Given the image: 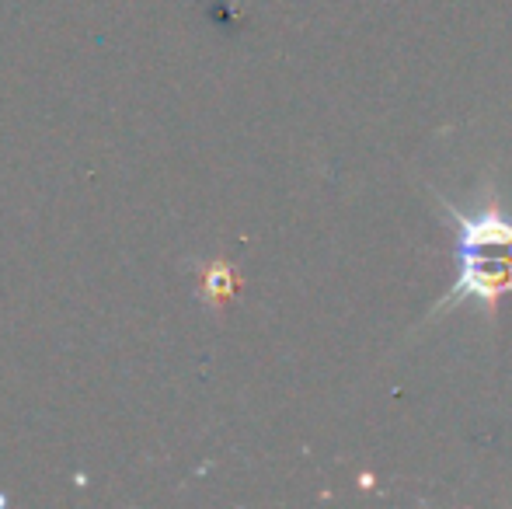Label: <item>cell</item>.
Here are the masks:
<instances>
[{"instance_id":"1","label":"cell","mask_w":512,"mask_h":509,"mask_svg":"<svg viewBox=\"0 0 512 509\" xmlns=\"http://www.w3.org/2000/svg\"><path fill=\"white\" fill-rule=\"evenodd\" d=\"M512 290V224L495 210L481 217H460V283L457 297L495 300Z\"/></svg>"}]
</instances>
